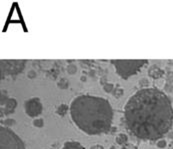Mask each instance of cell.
Wrapping results in <instances>:
<instances>
[{
    "mask_svg": "<svg viewBox=\"0 0 173 149\" xmlns=\"http://www.w3.org/2000/svg\"><path fill=\"white\" fill-rule=\"evenodd\" d=\"M127 130L142 140H159L173 124L169 97L157 88H142L132 95L124 107Z\"/></svg>",
    "mask_w": 173,
    "mask_h": 149,
    "instance_id": "1",
    "label": "cell"
},
{
    "mask_svg": "<svg viewBox=\"0 0 173 149\" xmlns=\"http://www.w3.org/2000/svg\"><path fill=\"white\" fill-rule=\"evenodd\" d=\"M74 124L88 135H99L109 131L113 120V109L109 101L92 95H79L69 107Z\"/></svg>",
    "mask_w": 173,
    "mask_h": 149,
    "instance_id": "2",
    "label": "cell"
},
{
    "mask_svg": "<svg viewBox=\"0 0 173 149\" xmlns=\"http://www.w3.org/2000/svg\"><path fill=\"white\" fill-rule=\"evenodd\" d=\"M111 63L114 65L116 73L124 80H127L132 75L136 74L143 65L147 63V60L145 59H124V60L112 59Z\"/></svg>",
    "mask_w": 173,
    "mask_h": 149,
    "instance_id": "3",
    "label": "cell"
},
{
    "mask_svg": "<svg viewBox=\"0 0 173 149\" xmlns=\"http://www.w3.org/2000/svg\"><path fill=\"white\" fill-rule=\"evenodd\" d=\"M0 149H25L20 137L6 126L0 127Z\"/></svg>",
    "mask_w": 173,
    "mask_h": 149,
    "instance_id": "4",
    "label": "cell"
},
{
    "mask_svg": "<svg viewBox=\"0 0 173 149\" xmlns=\"http://www.w3.org/2000/svg\"><path fill=\"white\" fill-rule=\"evenodd\" d=\"M23 60H1V76L15 75L24 68Z\"/></svg>",
    "mask_w": 173,
    "mask_h": 149,
    "instance_id": "5",
    "label": "cell"
},
{
    "mask_svg": "<svg viewBox=\"0 0 173 149\" xmlns=\"http://www.w3.org/2000/svg\"><path fill=\"white\" fill-rule=\"evenodd\" d=\"M26 114L30 117H37L42 113L43 107L38 98H31L27 100L24 104Z\"/></svg>",
    "mask_w": 173,
    "mask_h": 149,
    "instance_id": "6",
    "label": "cell"
},
{
    "mask_svg": "<svg viewBox=\"0 0 173 149\" xmlns=\"http://www.w3.org/2000/svg\"><path fill=\"white\" fill-rule=\"evenodd\" d=\"M17 106V102L13 98H7L6 96L4 97V101H1V113L4 115L11 114L14 112L15 108Z\"/></svg>",
    "mask_w": 173,
    "mask_h": 149,
    "instance_id": "7",
    "label": "cell"
},
{
    "mask_svg": "<svg viewBox=\"0 0 173 149\" xmlns=\"http://www.w3.org/2000/svg\"><path fill=\"white\" fill-rule=\"evenodd\" d=\"M61 149H84V147L77 141H67Z\"/></svg>",
    "mask_w": 173,
    "mask_h": 149,
    "instance_id": "8",
    "label": "cell"
},
{
    "mask_svg": "<svg viewBox=\"0 0 173 149\" xmlns=\"http://www.w3.org/2000/svg\"><path fill=\"white\" fill-rule=\"evenodd\" d=\"M149 76L154 78V79H157V78H160L162 75H163V71L161 69H159L158 67L154 66L152 68L149 69Z\"/></svg>",
    "mask_w": 173,
    "mask_h": 149,
    "instance_id": "9",
    "label": "cell"
},
{
    "mask_svg": "<svg viewBox=\"0 0 173 149\" xmlns=\"http://www.w3.org/2000/svg\"><path fill=\"white\" fill-rule=\"evenodd\" d=\"M115 141H116L117 144L123 146L124 144H126L127 141H128V137H127V135H125V134L120 133V134H118L117 136H116Z\"/></svg>",
    "mask_w": 173,
    "mask_h": 149,
    "instance_id": "10",
    "label": "cell"
},
{
    "mask_svg": "<svg viewBox=\"0 0 173 149\" xmlns=\"http://www.w3.org/2000/svg\"><path fill=\"white\" fill-rule=\"evenodd\" d=\"M67 111H68V106H67L66 104H61L60 106L58 107L57 113L58 114H60V115H65Z\"/></svg>",
    "mask_w": 173,
    "mask_h": 149,
    "instance_id": "11",
    "label": "cell"
},
{
    "mask_svg": "<svg viewBox=\"0 0 173 149\" xmlns=\"http://www.w3.org/2000/svg\"><path fill=\"white\" fill-rule=\"evenodd\" d=\"M69 83L68 81H67L66 79H64V78H62V79H60V81L58 82V86L60 87L61 89H66L67 87H68Z\"/></svg>",
    "mask_w": 173,
    "mask_h": 149,
    "instance_id": "12",
    "label": "cell"
},
{
    "mask_svg": "<svg viewBox=\"0 0 173 149\" xmlns=\"http://www.w3.org/2000/svg\"><path fill=\"white\" fill-rule=\"evenodd\" d=\"M103 89H104L105 92L110 93V92H112L113 90H114V85H113L112 83H106V84H104Z\"/></svg>",
    "mask_w": 173,
    "mask_h": 149,
    "instance_id": "13",
    "label": "cell"
},
{
    "mask_svg": "<svg viewBox=\"0 0 173 149\" xmlns=\"http://www.w3.org/2000/svg\"><path fill=\"white\" fill-rule=\"evenodd\" d=\"M43 124H44V121H43V119L41 118H37V119H34L33 120V125L38 127V128H41L43 126Z\"/></svg>",
    "mask_w": 173,
    "mask_h": 149,
    "instance_id": "14",
    "label": "cell"
},
{
    "mask_svg": "<svg viewBox=\"0 0 173 149\" xmlns=\"http://www.w3.org/2000/svg\"><path fill=\"white\" fill-rule=\"evenodd\" d=\"M67 71H68L69 74H74V73H76L77 71V67L75 66L74 64H69L68 66H67Z\"/></svg>",
    "mask_w": 173,
    "mask_h": 149,
    "instance_id": "15",
    "label": "cell"
},
{
    "mask_svg": "<svg viewBox=\"0 0 173 149\" xmlns=\"http://www.w3.org/2000/svg\"><path fill=\"white\" fill-rule=\"evenodd\" d=\"M113 94H114L115 97H117V98H118V97H120L123 94V89L120 88V87H116L114 92H113Z\"/></svg>",
    "mask_w": 173,
    "mask_h": 149,
    "instance_id": "16",
    "label": "cell"
},
{
    "mask_svg": "<svg viewBox=\"0 0 173 149\" xmlns=\"http://www.w3.org/2000/svg\"><path fill=\"white\" fill-rule=\"evenodd\" d=\"M122 149H137V146L131 144V143H126L122 146Z\"/></svg>",
    "mask_w": 173,
    "mask_h": 149,
    "instance_id": "17",
    "label": "cell"
},
{
    "mask_svg": "<svg viewBox=\"0 0 173 149\" xmlns=\"http://www.w3.org/2000/svg\"><path fill=\"white\" fill-rule=\"evenodd\" d=\"M156 145H157V147L159 148H164V147H166V141L165 140H159V141L156 143Z\"/></svg>",
    "mask_w": 173,
    "mask_h": 149,
    "instance_id": "18",
    "label": "cell"
},
{
    "mask_svg": "<svg viewBox=\"0 0 173 149\" xmlns=\"http://www.w3.org/2000/svg\"><path fill=\"white\" fill-rule=\"evenodd\" d=\"M15 123V121L14 120H5L4 121V125L8 127V126H10V125H12V124H14Z\"/></svg>",
    "mask_w": 173,
    "mask_h": 149,
    "instance_id": "19",
    "label": "cell"
},
{
    "mask_svg": "<svg viewBox=\"0 0 173 149\" xmlns=\"http://www.w3.org/2000/svg\"><path fill=\"white\" fill-rule=\"evenodd\" d=\"M28 77L31 78V79H32V78H34V77H36V73H35L33 70H31V71L28 72Z\"/></svg>",
    "mask_w": 173,
    "mask_h": 149,
    "instance_id": "20",
    "label": "cell"
},
{
    "mask_svg": "<svg viewBox=\"0 0 173 149\" xmlns=\"http://www.w3.org/2000/svg\"><path fill=\"white\" fill-rule=\"evenodd\" d=\"M90 149H104V148L101 145H94L92 147H90Z\"/></svg>",
    "mask_w": 173,
    "mask_h": 149,
    "instance_id": "21",
    "label": "cell"
},
{
    "mask_svg": "<svg viewBox=\"0 0 173 149\" xmlns=\"http://www.w3.org/2000/svg\"><path fill=\"white\" fill-rule=\"evenodd\" d=\"M81 80H82V81H85V80H86V77H82V78H81Z\"/></svg>",
    "mask_w": 173,
    "mask_h": 149,
    "instance_id": "22",
    "label": "cell"
}]
</instances>
